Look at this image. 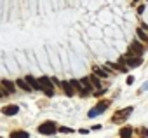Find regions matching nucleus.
I'll return each instance as SVG.
<instances>
[{
  "instance_id": "obj_1",
  "label": "nucleus",
  "mask_w": 148,
  "mask_h": 138,
  "mask_svg": "<svg viewBox=\"0 0 148 138\" xmlns=\"http://www.w3.org/2000/svg\"><path fill=\"white\" fill-rule=\"evenodd\" d=\"M37 129H38L40 135H54L56 131H59V128L56 126L54 121H45V122H42Z\"/></svg>"
},
{
  "instance_id": "obj_2",
  "label": "nucleus",
  "mask_w": 148,
  "mask_h": 138,
  "mask_svg": "<svg viewBox=\"0 0 148 138\" xmlns=\"http://www.w3.org/2000/svg\"><path fill=\"white\" fill-rule=\"evenodd\" d=\"M132 107H125V108H120V110H117L113 115H112V122H122V121H125L131 114H132Z\"/></svg>"
},
{
  "instance_id": "obj_3",
  "label": "nucleus",
  "mask_w": 148,
  "mask_h": 138,
  "mask_svg": "<svg viewBox=\"0 0 148 138\" xmlns=\"http://www.w3.org/2000/svg\"><path fill=\"white\" fill-rule=\"evenodd\" d=\"M108 107H110V101H108V100H101V101H98V105H96V107H94V108H92V110L87 114V115L92 119V117H96V115L103 114V112H105Z\"/></svg>"
},
{
  "instance_id": "obj_4",
  "label": "nucleus",
  "mask_w": 148,
  "mask_h": 138,
  "mask_svg": "<svg viewBox=\"0 0 148 138\" xmlns=\"http://www.w3.org/2000/svg\"><path fill=\"white\" fill-rule=\"evenodd\" d=\"M129 52H132V54H136V56H141V54L145 52V46H143L139 40H132V42L129 44Z\"/></svg>"
},
{
  "instance_id": "obj_5",
  "label": "nucleus",
  "mask_w": 148,
  "mask_h": 138,
  "mask_svg": "<svg viewBox=\"0 0 148 138\" xmlns=\"http://www.w3.org/2000/svg\"><path fill=\"white\" fill-rule=\"evenodd\" d=\"M125 65H127L129 68H136V66H141V65H143V58H141V56L125 58Z\"/></svg>"
},
{
  "instance_id": "obj_6",
  "label": "nucleus",
  "mask_w": 148,
  "mask_h": 138,
  "mask_svg": "<svg viewBox=\"0 0 148 138\" xmlns=\"http://www.w3.org/2000/svg\"><path fill=\"white\" fill-rule=\"evenodd\" d=\"M61 88H63V91H64L66 96H75V91H77V89L71 86L70 81H63V82H61Z\"/></svg>"
},
{
  "instance_id": "obj_7",
  "label": "nucleus",
  "mask_w": 148,
  "mask_h": 138,
  "mask_svg": "<svg viewBox=\"0 0 148 138\" xmlns=\"http://www.w3.org/2000/svg\"><path fill=\"white\" fill-rule=\"evenodd\" d=\"M38 81H40V86H42V91H47V89H52V84H54V82H52V79H51V77H47V75H42V77H40Z\"/></svg>"
},
{
  "instance_id": "obj_8",
  "label": "nucleus",
  "mask_w": 148,
  "mask_h": 138,
  "mask_svg": "<svg viewBox=\"0 0 148 138\" xmlns=\"http://www.w3.org/2000/svg\"><path fill=\"white\" fill-rule=\"evenodd\" d=\"M26 82L32 86V89H35V91H42V86H40V81L38 79H35L33 75H26Z\"/></svg>"
},
{
  "instance_id": "obj_9",
  "label": "nucleus",
  "mask_w": 148,
  "mask_h": 138,
  "mask_svg": "<svg viewBox=\"0 0 148 138\" xmlns=\"http://www.w3.org/2000/svg\"><path fill=\"white\" fill-rule=\"evenodd\" d=\"M18 112H19V107L18 105H5L2 108V114L4 115H16Z\"/></svg>"
},
{
  "instance_id": "obj_10",
  "label": "nucleus",
  "mask_w": 148,
  "mask_h": 138,
  "mask_svg": "<svg viewBox=\"0 0 148 138\" xmlns=\"http://www.w3.org/2000/svg\"><path fill=\"white\" fill-rule=\"evenodd\" d=\"M0 84H2V88H4V89H7L11 95H14V93H16V84H14V82H11L9 79H2V82H0Z\"/></svg>"
},
{
  "instance_id": "obj_11",
  "label": "nucleus",
  "mask_w": 148,
  "mask_h": 138,
  "mask_svg": "<svg viewBox=\"0 0 148 138\" xmlns=\"http://www.w3.org/2000/svg\"><path fill=\"white\" fill-rule=\"evenodd\" d=\"M119 136H120V138H132V128H131V126H124V128H120Z\"/></svg>"
},
{
  "instance_id": "obj_12",
  "label": "nucleus",
  "mask_w": 148,
  "mask_h": 138,
  "mask_svg": "<svg viewBox=\"0 0 148 138\" xmlns=\"http://www.w3.org/2000/svg\"><path fill=\"white\" fill-rule=\"evenodd\" d=\"M16 86H18L19 89L26 91V93H28V91H32V86L26 82V79H18V81H16Z\"/></svg>"
},
{
  "instance_id": "obj_13",
  "label": "nucleus",
  "mask_w": 148,
  "mask_h": 138,
  "mask_svg": "<svg viewBox=\"0 0 148 138\" xmlns=\"http://www.w3.org/2000/svg\"><path fill=\"white\" fill-rule=\"evenodd\" d=\"M11 138H30V133L25 129H16L11 133Z\"/></svg>"
},
{
  "instance_id": "obj_14",
  "label": "nucleus",
  "mask_w": 148,
  "mask_h": 138,
  "mask_svg": "<svg viewBox=\"0 0 148 138\" xmlns=\"http://www.w3.org/2000/svg\"><path fill=\"white\" fill-rule=\"evenodd\" d=\"M92 68H94V75H98L99 79H105V77H108L106 68H99V66H92Z\"/></svg>"
},
{
  "instance_id": "obj_15",
  "label": "nucleus",
  "mask_w": 148,
  "mask_h": 138,
  "mask_svg": "<svg viewBox=\"0 0 148 138\" xmlns=\"http://www.w3.org/2000/svg\"><path fill=\"white\" fill-rule=\"evenodd\" d=\"M89 79H91V84H92L96 89H99V88H101V81H99V77H98V75H89Z\"/></svg>"
},
{
  "instance_id": "obj_16",
  "label": "nucleus",
  "mask_w": 148,
  "mask_h": 138,
  "mask_svg": "<svg viewBox=\"0 0 148 138\" xmlns=\"http://www.w3.org/2000/svg\"><path fill=\"white\" fill-rule=\"evenodd\" d=\"M136 33H138L139 40H143V42H146V44H148V35H146V32H145L143 28H138V30H136Z\"/></svg>"
},
{
  "instance_id": "obj_17",
  "label": "nucleus",
  "mask_w": 148,
  "mask_h": 138,
  "mask_svg": "<svg viewBox=\"0 0 148 138\" xmlns=\"http://www.w3.org/2000/svg\"><path fill=\"white\" fill-rule=\"evenodd\" d=\"M80 82H82V86H84L86 89H89V91H91V86H92V84H91V79H89V77H84Z\"/></svg>"
},
{
  "instance_id": "obj_18",
  "label": "nucleus",
  "mask_w": 148,
  "mask_h": 138,
  "mask_svg": "<svg viewBox=\"0 0 148 138\" xmlns=\"http://www.w3.org/2000/svg\"><path fill=\"white\" fill-rule=\"evenodd\" d=\"M139 138H148V129L146 128H141L139 129Z\"/></svg>"
},
{
  "instance_id": "obj_19",
  "label": "nucleus",
  "mask_w": 148,
  "mask_h": 138,
  "mask_svg": "<svg viewBox=\"0 0 148 138\" xmlns=\"http://www.w3.org/2000/svg\"><path fill=\"white\" fill-rule=\"evenodd\" d=\"M59 133H64V135H66V133H73V129H71V128H66V126H61V128H59Z\"/></svg>"
},
{
  "instance_id": "obj_20",
  "label": "nucleus",
  "mask_w": 148,
  "mask_h": 138,
  "mask_svg": "<svg viewBox=\"0 0 148 138\" xmlns=\"http://www.w3.org/2000/svg\"><path fill=\"white\" fill-rule=\"evenodd\" d=\"M89 93H91V91H89V89H86V88H84V89H82V91H80V93H79V95H80V96H82V98H87V96H89Z\"/></svg>"
},
{
  "instance_id": "obj_21",
  "label": "nucleus",
  "mask_w": 148,
  "mask_h": 138,
  "mask_svg": "<svg viewBox=\"0 0 148 138\" xmlns=\"http://www.w3.org/2000/svg\"><path fill=\"white\" fill-rule=\"evenodd\" d=\"M0 95H2V98H7V96H9L11 93H9L7 89H4V88H2V89H0Z\"/></svg>"
},
{
  "instance_id": "obj_22",
  "label": "nucleus",
  "mask_w": 148,
  "mask_h": 138,
  "mask_svg": "<svg viewBox=\"0 0 148 138\" xmlns=\"http://www.w3.org/2000/svg\"><path fill=\"white\" fill-rule=\"evenodd\" d=\"M127 84H129V86H131V84H134V77H132V75H129V77H127Z\"/></svg>"
},
{
  "instance_id": "obj_23",
  "label": "nucleus",
  "mask_w": 148,
  "mask_h": 138,
  "mask_svg": "<svg viewBox=\"0 0 148 138\" xmlns=\"http://www.w3.org/2000/svg\"><path fill=\"white\" fill-rule=\"evenodd\" d=\"M45 93V96H52L54 95V89H47V91H44Z\"/></svg>"
},
{
  "instance_id": "obj_24",
  "label": "nucleus",
  "mask_w": 148,
  "mask_h": 138,
  "mask_svg": "<svg viewBox=\"0 0 148 138\" xmlns=\"http://www.w3.org/2000/svg\"><path fill=\"white\" fill-rule=\"evenodd\" d=\"M143 11H145V6H139L138 7V14H143Z\"/></svg>"
},
{
  "instance_id": "obj_25",
  "label": "nucleus",
  "mask_w": 148,
  "mask_h": 138,
  "mask_svg": "<svg viewBox=\"0 0 148 138\" xmlns=\"http://www.w3.org/2000/svg\"><path fill=\"white\" fill-rule=\"evenodd\" d=\"M141 28H143V30H148V25H146V23H143V25H141Z\"/></svg>"
},
{
  "instance_id": "obj_26",
  "label": "nucleus",
  "mask_w": 148,
  "mask_h": 138,
  "mask_svg": "<svg viewBox=\"0 0 148 138\" xmlns=\"http://www.w3.org/2000/svg\"><path fill=\"white\" fill-rule=\"evenodd\" d=\"M145 89H148V82H146V84L143 86V91H145Z\"/></svg>"
}]
</instances>
